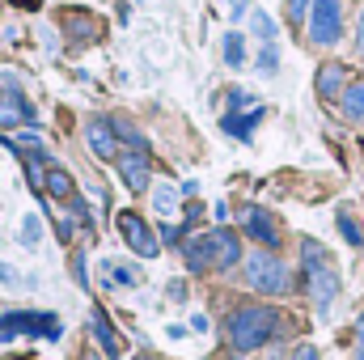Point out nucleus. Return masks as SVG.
<instances>
[{
    "label": "nucleus",
    "instance_id": "nucleus-34",
    "mask_svg": "<svg viewBox=\"0 0 364 360\" xmlns=\"http://www.w3.org/2000/svg\"><path fill=\"white\" fill-rule=\"evenodd\" d=\"M360 51H364V13H360Z\"/></svg>",
    "mask_w": 364,
    "mask_h": 360
},
{
    "label": "nucleus",
    "instance_id": "nucleus-36",
    "mask_svg": "<svg viewBox=\"0 0 364 360\" xmlns=\"http://www.w3.org/2000/svg\"><path fill=\"white\" fill-rule=\"evenodd\" d=\"M81 360H97V356H81Z\"/></svg>",
    "mask_w": 364,
    "mask_h": 360
},
{
    "label": "nucleus",
    "instance_id": "nucleus-17",
    "mask_svg": "<svg viewBox=\"0 0 364 360\" xmlns=\"http://www.w3.org/2000/svg\"><path fill=\"white\" fill-rule=\"evenodd\" d=\"M178 186H170V182H161V186H153V212L161 216V221H174L178 216Z\"/></svg>",
    "mask_w": 364,
    "mask_h": 360
},
{
    "label": "nucleus",
    "instance_id": "nucleus-2",
    "mask_svg": "<svg viewBox=\"0 0 364 360\" xmlns=\"http://www.w3.org/2000/svg\"><path fill=\"white\" fill-rule=\"evenodd\" d=\"M182 255H186L191 271H229L242 259V242H237L233 229H212L203 238H191L182 246Z\"/></svg>",
    "mask_w": 364,
    "mask_h": 360
},
{
    "label": "nucleus",
    "instance_id": "nucleus-18",
    "mask_svg": "<svg viewBox=\"0 0 364 360\" xmlns=\"http://www.w3.org/2000/svg\"><path fill=\"white\" fill-rule=\"evenodd\" d=\"M51 199H73V174L64 166H47V186H43Z\"/></svg>",
    "mask_w": 364,
    "mask_h": 360
},
{
    "label": "nucleus",
    "instance_id": "nucleus-12",
    "mask_svg": "<svg viewBox=\"0 0 364 360\" xmlns=\"http://www.w3.org/2000/svg\"><path fill=\"white\" fill-rule=\"evenodd\" d=\"M90 327H93V335H97V344H102V352H106V356H110V360L123 356V339H119V331L110 327V318H106V309H102V305H93Z\"/></svg>",
    "mask_w": 364,
    "mask_h": 360
},
{
    "label": "nucleus",
    "instance_id": "nucleus-16",
    "mask_svg": "<svg viewBox=\"0 0 364 360\" xmlns=\"http://www.w3.org/2000/svg\"><path fill=\"white\" fill-rule=\"evenodd\" d=\"M343 90H348V68L343 64H322L318 68V97L335 102V97H343Z\"/></svg>",
    "mask_w": 364,
    "mask_h": 360
},
{
    "label": "nucleus",
    "instance_id": "nucleus-7",
    "mask_svg": "<svg viewBox=\"0 0 364 360\" xmlns=\"http://www.w3.org/2000/svg\"><path fill=\"white\" fill-rule=\"evenodd\" d=\"M339 30H343V4L339 0H314V9H309V38L318 47H331L339 38Z\"/></svg>",
    "mask_w": 364,
    "mask_h": 360
},
{
    "label": "nucleus",
    "instance_id": "nucleus-25",
    "mask_svg": "<svg viewBox=\"0 0 364 360\" xmlns=\"http://www.w3.org/2000/svg\"><path fill=\"white\" fill-rule=\"evenodd\" d=\"M0 284H4V288H21L26 280H21V271L13 268V263H0Z\"/></svg>",
    "mask_w": 364,
    "mask_h": 360
},
{
    "label": "nucleus",
    "instance_id": "nucleus-11",
    "mask_svg": "<svg viewBox=\"0 0 364 360\" xmlns=\"http://www.w3.org/2000/svg\"><path fill=\"white\" fill-rule=\"evenodd\" d=\"M85 140H90V153L97 162H119V132H114L110 119H90Z\"/></svg>",
    "mask_w": 364,
    "mask_h": 360
},
{
    "label": "nucleus",
    "instance_id": "nucleus-1",
    "mask_svg": "<svg viewBox=\"0 0 364 360\" xmlns=\"http://www.w3.org/2000/svg\"><path fill=\"white\" fill-rule=\"evenodd\" d=\"M279 322H284V318H279L275 305H242V309L229 314L225 339H229L233 352H255V348H263L275 331H279Z\"/></svg>",
    "mask_w": 364,
    "mask_h": 360
},
{
    "label": "nucleus",
    "instance_id": "nucleus-24",
    "mask_svg": "<svg viewBox=\"0 0 364 360\" xmlns=\"http://www.w3.org/2000/svg\"><path fill=\"white\" fill-rule=\"evenodd\" d=\"M309 9H314V0H288V21L301 26V21L309 17Z\"/></svg>",
    "mask_w": 364,
    "mask_h": 360
},
{
    "label": "nucleus",
    "instance_id": "nucleus-29",
    "mask_svg": "<svg viewBox=\"0 0 364 360\" xmlns=\"http://www.w3.org/2000/svg\"><path fill=\"white\" fill-rule=\"evenodd\" d=\"M166 292H170V301H186V284H182V280H170Z\"/></svg>",
    "mask_w": 364,
    "mask_h": 360
},
{
    "label": "nucleus",
    "instance_id": "nucleus-15",
    "mask_svg": "<svg viewBox=\"0 0 364 360\" xmlns=\"http://www.w3.org/2000/svg\"><path fill=\"white\" fill-rule=\"evenodd\" d=\"M140 280H144L140 268L119 263V259H102V284H106V288H136Z\"/></svg>",
    "mask_w": 364,
    "mask_h": 360
},
{
    "label": "nucleus",
    "instance_id": "nucleus-35",
    "mask_svg": "<svg viewBox=\"0 0 364 360\" xmlns=\"http://www.w3.org/2000/svg\"><path fill=\"white\" fill-rule=\"evenodd\" d=\"M136 360H161V356H149V352H144V356H136Z\"/></svg>",
    "mask_w": 364,
    "mask_h": 360
},
{
    "label": "nucleus",
    "instance_id": "nucleus-32",
    "mask_svg": "<svg viewBox=\"0 0 364 360\" xmlns=\"http://www.w3.org/2000/svg\"><path fill=\"white\" fill-rule=\"evenodd\" d=\"M246 102H250V93H246V90H233V93H229V106H246Z\"/></svg>",
    "mask_w": 364,
    "mask_h": 360
},
{
    "label": "nucleus",
    "instance_id": "nucleus-30",
    "mask_svg": "<svg viewBox=\"0 0 364 360\" xmlns=\"http://www.w3.org/2000/svg\"><path fill=\"white\" fill-rule=\"evenodd\" d=\"M292 360H318V348H309V344H301V348L292 352Z\"/></svg>",
    "mask_w": 364,
    "mask_h": 360
},
{
    "label": "nucleus",
    "instance_id": "nucleus-4",
    "mask_svg": "<svg viewBox=\"0 0 364 360\" xmlns=\"http://www.w3.org/2000/svg\"><path fill=\"white\" fill-rule=\"evenodd\" d=\"M17 335H43V339H60L64 335V327H60V318L55 314H30V309H9V314H0V344H9V339H17Z\"/></svg>",
    "mask_w": 364,
    "mask_h": 360
},
{
    "label": "nucleus",
    "instance_id": "nucleus-19",
    "mask_svg": "<svg viewBox=\"0 0 364 360\" xmlns=\"http://www.w3.org/2000/svg\"><path fill=\"white\" fill-rule=\"evenodd\" d=\"M220 55H225V64H229V68H242V64H246V38H242L237 30H229V34H225Z\"/></svg>",
    "mask_w": 364,
    "mask_h": 360
},
{
    "label": "nucleus",
    "instance_id": "nucleus-21",
    "mask_svg": "<svg viewBox=\"0 0 364 360\" xmlns=\"http://www.w3.org/2000/svg\"><path fill=\"white\" fill-rule=\"evenodd\" d=\"M339 102H343V115L348 119H364V81H352Z\"/></svg>",
    "mask_w": 364,
    "mask_h": 360
},
{
    "label": "nucleus",
    "instance_id": "nucleus-20",
    "mask_svg": "<svg viewBox=\"0 0 364 360\" xmlns=\"http://www.w3.org/2000/svg\"><path fill=\"white\" fill-rule=\"evenodd\" d=\"M17 238H21V246H26V250H34V246L43 242V216H38V212H26V216H21V233H17Z\"/></svg>",
    "mask_w": 364,
    "mask_h": 360
},
{
    "label": "nucleus",
    "instance_id": "nucleus-14",
    "mask_svg": "<svg viewBox=\"0 0 364 360\" xmlns=\"http://www.w3.org/2000/svg\"><path fill=\"white\" fill-rule=\"evenodd\" d=\"M263 115H267L263 106H250L246 115H225V119H220V127H225L229 136H237L242 144H250V140H255V127H259V119H263Z\"/></svg>",
    "mask_w": 364,
    "mask_h": 360
},
{
    "label": "nucleus",
    "instance_id": "nucleus-5",
    "mask_svg": "<svg viewBox=\"0 0 364 360\" xmlns=\"http://www.w3.org/2000/svg\"><path fill=\"white\" fill-rule=\"evenodd\" d=\"M246 280H250V288H259V292H267V297H284L288 288H292V275L288 268L267 255V250H255L250 259H246Z\"/></svg>",
    "mask_w": 364,
    "mask_h": 360
},
{
    "label": "nucleus",
    "instance_id": "nucleus-9",
    "mask_svg": "<svg viewBox=\"0 0 364 360\" xmlns=\"http://www.w3.org/2000/svg\"><path fill=\"white\" fill-rule=\"evenodd\" d=\"M149 174H153L149 149H127V153H119V179H123V186H127L132 195L149 191Z\"/></svg>",
    "mask_w": 364,
    "mask_h": 360
},
{
    "label": "nucleus",
    "instance_id": "nucleus-3",
    "mask_svg": "<svg viewBox=\"0 0 364 360\" xmlns=\"http://www.w3.org/2000/svg\"><path fill=\"white\" fill-rule=\"evenodd\" d=\"M301 263H305V280H309V297H314L318 314L326 318L331 305H335V297H339V271H335V263L326 259V250L314 238L301 242Z\"/></svg>",
    "mask_w": 364,
    "mask_h": 360
},
{
    "label": "nucleus",
    "instance_id": "nucleus-10",
    "mask_svg": "<svg viewBox=\"0 0 364 360\" xmlns=\"http://www.w3.org/2000/svg\"><path fill=\"white\" fill-rule=\"evenodd\" d=\"M38 115H34V106H30V97L17 90V85H4L0 90V132L4 127H30Z\"/></svg>",
    "mask_w": 364,
    "mask_h": 360
},
{
    "label": "nucleus",
    "instance_id": "nucleus-33",
    "mask_svg": "<svg viewBox=\"0 0 364 360\" xmlns=\"http://www.w3.org/2000/svg\"><path fill=\"white\" fill-rule=\"evenodd\" d=\"M191 331H199V335H203V331H208V318H203V314H195V318H191Z\"/></svg>",
    "mask_w": 364,
    "mask_h": 360
},
{
    "label": "nucleus",
    "instance_id": "nucleus-27",
    "mask_svg": "<svg viewBox=\"0 0 364 360\" xmlns=\"http://www.w3.org/2000/svg\"><path fill=\"white\" fill-rule=\"evenodd\" d=\"M275 64H279V55H275V43H267V47L259 51V68H263V73H275Z\"/></svg>",
    "mask_w": 364,
    "mask_h": 360
},
{
    "label": "nucleus",
    "instance_id": "nucleus-13",
    "mask_svg": "<svg viewBox=\"0 0 364 360\" xmlns=\"http://www.w3.org/2000/svg\"><path fill=\"white\" fill-rule=\"evenodd\" d=\"M242 225H246V233H250L255 242H263V246H279V229H275V221L263 212V208H246Z\"/></svg>",
    "mask_w": 364,
    "mask_h": 360
},
{
    "label": "nucleus",
    "instance_id": "nucleus-31",
    "mask_svg": "<svg viewBox=\"0 0 364 360\" xmlns=\"http://www.w3.org/2000/svg\"><path fill=\"white\" fill-rule=\"evenodd\" d=\"M356 360H364V314H360V322H356Z\"/></svg>",
    "mask_w": 364,
    "mask_h": 360
},
{
    "label": "nucleus",
    "instance_id": "nucleus-22",
    "mask_svg": "<svg viewBox=\"0 0 364 360\" xmlns=\"http://www.w3.org/2000/svg\"><path fill=\"white\" fill-rule=\"evenodd\" d=\"M339 233H343V242L348 246H364V233H360V225H356V216H352V208H339Z\"/></svg>",
    "mask_w": 364,
    "mask_h": 360
},
{
    "label": "nucleus",
    "instance_id": "nucleus-6",
    "mask_svg": "<svg viewBox=\"0 0 364 360\" xmlns=\"http://www.w3.org/2000/svg\"><path fill=\"white\" fill-rule=\"evenodd\" d=\"M119 233L132 246V255H140V259H157L161 255V238L149 229V221L140 212H119Z\"/></svg>",
    "mask_w": 364,
    "mask_h": 360
},
{
    "label": "nucleus",
    "instance_id": "nucleus-26",
    "mask_svg": "<svg viewBox=\"0 0 364 360\" xmlns=\"http://www.w3.org/2000/svg\"><path fill=\"white\" fill-rule=\"evenodd\" d=\"M73 275H77V284H81V288H90V271H85V250H77V255H73Z\"/></svg>",
    "mask_w": 364,
    "mask_h": 360
},
{
    "label": "nucleus",
    "instance_id": "nucleus-37",
    "mask_svg": "<svg viewBox=\"0 0 364 360\" xmlns=\"http://www.w3.org/2000/svg\"><path fill=\"white\" fill-rule=\"evenodd\" d=\"M140 4H144V0H140Z\"/></svg>",
    "mask_w": 364,
    "mask_h": 360
},
{
    "label": "nucleus",
    "instance_id": "nucleus-23",
    "mask_svg": "<svg viewBox=\"0 0 364 360\" xmlns=\"http://www.w3.org/2000/svg\"><path fill=\"white\" fill-rule=\"evenodd\" d=\"M250 30H255L263 43H272V38H275V21L263 13V9H250Z\"/></svg>",
    "mask_w": 364,
    "mask_h": 360
},
{
    "label": "nucleus",
    "instance_id": "nucleus-28",
    "mask_svg": "<svg viewBox=\"0 0 364 360\" xmlns=\"http://www.w3.org/2000/svg\"><path fill=\"white\" fill-rule=\"evenodd\" d=\"M220 4H225V13H229V17H233V21H237V17H246V13H250V0H220Z\"/></svg>",
    "mask_w": 364,
    "mask_h": 360
},
{
    "label": "nucleus",
    "instance_id": "nucleus-8",
    "mask_svg": "<svg viewBox=\"0 0 364 360\" xmlns=\"http://www.w3.org/2000/svg\"><path fill=\"white\" fill-rule=\"evenodd\" d=\"M60 30H64V38H68L73 47H90V43H97V34H102L97 17H93L90 9H81V4L60 9Z\"/></svg>",
    "mask_w": 364,
    "mask_h": 360
}]
</instances>
